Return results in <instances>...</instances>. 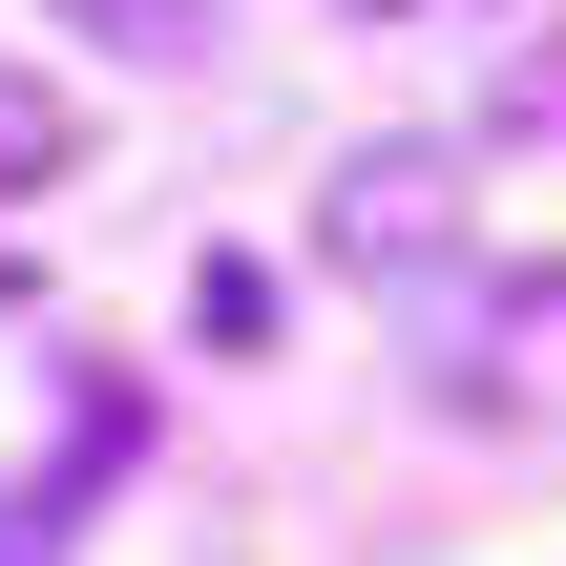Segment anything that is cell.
Here are the masks:
<instances>
[{"instance_id": "1", "label": "cell", "mask_w": 566, "mask_h": 566, "mask_svg": "<svg viewBox=\"0 0 566 566\" xmlns=\"http://www.w3.org/2000/svg\"><path fill=\"white\" fill-rule=\"evenodd\" d=\"M441 231H462L441 147H357V168H336V210H315V252H336V273H420Z\"/></svg>"}, {"instance_id": "2", "label": "cell", "mask_w": 566, "mask_h": 566, "mask_svg": "<svg viewBox=\"0 0 566 566\" xmlns=\"http://www.w3.org/2000/svg\"><path fill=\"white\" fill-rule=\"evenodd\" d=\"M63 168H84V105H63L42 63H0V210H21V189H63Z\"/></svg>"}, {"instance_id": "3", "label": "cell", "mask_w": 566, "mask_h": 566, "mask_svg": "<svg viewBox=\"0 0 566 566\" xmlns=\"http://www.w3.org/2000/svg\"><path fill=\"white\" fill-rule=\"evenodd\" d=\"M84 483H105V420H84V441H63L21 504H0V566H63V546H84Z\"/></svg>"}, {"instance_id": "4", "label": "cell", "mask_w": 566, "mask_h": 566, "mask_svg": "<svg viewBox=\"0 0 566 566\" xmlns=\"http://www.w3.org/2000/svg\"><path fill=\"white\" fill-rule=\"evenodd\" d=\"M42 21H105V42H147V0H42Z\"/></svg>"}]
</instances>
